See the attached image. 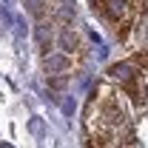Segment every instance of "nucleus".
<instances>
[{
    "mask_svg": "<svg viewBox=\"0 0 148 148\" xmlns=\"http://www.w3.org/2000/svg\"><path fill=\"white\" fill-rule=\"evenodd\" d=\"M34 37H37V46H40L43 51H49V49H51V43H54V32H51V23H49V26H46V23H37Z\"/></svg>",
    "mask_w": 148,
    "mask_h": 148,
    "instance_id": "obj_4",
    "label": "nucleus"
},
{
    "mask_svg": "<svg viewBox=\"0 0 148 148\" xmlns=\"http://www.w3.org/2000/svg\"><path fill=\"white\" fill-rule=\"evenodd\" d=\"M111 26H114V37H117L120 43H125V40H128V34H131V17L117 20V23H111Z\"/></svg>",
    "mask_w": 148,
    "mask_h": 148,
    "instance_id": "obj_6",
    "label": "nucleus"
},
{
    "mask_svg": "<svg viewBox=\"0 0 148 148\" xmlns=\"http://www.w3.org/2000/svg\"><path fill=\"white\" fill-rule=\"evenodd\" d=\"M26 9L32 12V17H37L40 23L49 17V9H46V3L43 0H26Z\"/></svg>",
    "mask_w": 148,
    "mask_h": 148,
    "instance_id": "obj_5",
    "label": "nucleus"
},
{
    "mask_svg": "<svg viewBox=\"0 0 148 148\" xmlns=\"http://www.w3.org/2000/svg\"><path fill=\"white\" fill-rule=\"evenodd\" d=\"M108 77H111V80H117L120 86H125V83H131V80H137L140 71L134 69V63L128 60V63H117V66H111V69H108Z\"/></svg>",
    "mask_w": 148,
    "mask_h": 148,
    "instance_id": "obj_1",
    "label": "nucleus"
},
{
    "mask_svg": "<svg viewBox=\"0 0 148 148\" xmlns=\"http://www.w3.org/2000/svg\"><path fill=\"white\" fill-rule=\"evenodd\" d=\"M60 46H63V54H77V60L83 63V46H80V37L71 29H63L60 32Z\"/></svg>",
    "mask_w": 148,
    "mask_h": 148,
    "instance_id": "obj_2",
    "label": "nucleus"
},
{
    "mask_svg": "<svg viewBox=\"0 0 148 148\" xmlns=\"http://www.w3.org/2000/svg\"><path fill=\"white\" fill-rule=\"evenodd\" d=\"M49 74H69L71 71V54H49L43 60Z\"/></svg>",
    "mask_w": 148,
    "mask_h": 148,
    "instance_id": "obj_3",
    "label": "nucleus"
}]
</instances>
